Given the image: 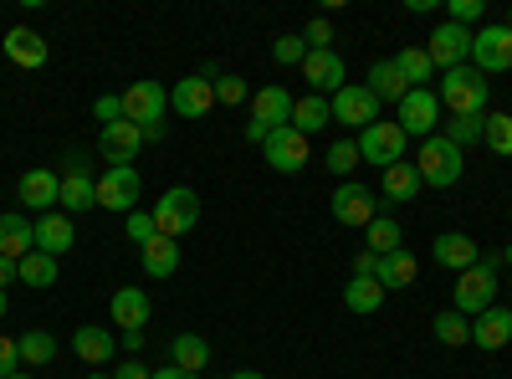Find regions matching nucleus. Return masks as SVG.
<instances>
[{"mask_svg": "<svg viewBox=\"0 0 512 379\" xmlns=\"http://www.w3.org/2000/svg\"><path fill=\"white\" fill-rule=\"evenodd\" d=\"M497 277H502V262H497V257H482L477 267H466V272L456 277V287H451V308H456L461 318L487 313V308L497 303Z\"/></svg>", "mask_w": 512, "mask_h": 379, "instance_id": "obj_1", "label": "nucleus"}, {"mask_svg": "<svg viewBox=\"0 0 512 379\" xmlns=\"http://www.w3.org/2000/svg\"><path fill=\"white\" fill-rule=\"evenodd\" d=\"M436 98H441V108H451V118H461V113H487L492 82H487L472 62H466V67L441 72V88H436Z\"/></svg>", "mask_w": 512, "mask_h": 379, "instance_id": "obj_2", "label": "nucleus"}, {"mask_svg": "<svg viewBox=\"0 0 512 379\" xmlns=\"http://www.w3.org/2000/svg\"><path fill=\"white\" fill-rule=\"evenodd\" d=\"M415 170H420V185H431V190H451V185H461L466 154H461L446 134H431V139H420V159H415Z\"/></svg>", "mask_w": 512, "mask_h": 379, "instance_id": "obj_3", "label": "nucleus"}, {"mask_svg": "<svg viewBox=\"0 0 512 379\" xmlns=\"http://www.w3.org/2000/svg\"><path fill=\"white\" fill-rule=\"evenodd\" d=\"M154 226H159V236H169V241H180L185 231H195V226H200V195H195L190 185L164 190L159 205H154Z\"/></svg>", "mask_w": 512, "mask_h": 379, "instance_id": "obj_4", "label": "nucleus"}, {"mask_svg": "<svg viewBox=\"0 0 512 379\" xmlns=\"http://www.w3.org/2000/svg\"><path fill=\"white\" fill-rule=\"evenodd\" d=\"M139 195H144V180L134 164H108L98 175V205L103 210H118V216H134L139 210Z\"/></svg>", "mask_w": 512, "mask_h": 379, "instance_id": "obj_5", "label": "nucleus"}, {"mask_svg": "<svg viewBox=\"0 0 512 379\" xmlns=\"http://www.w3.org/2000/svg\"><path fill=\"white\" fill-rule=\"evenodd\" d=\"M328 113H333V123H344V129H369V123H379V98L364 88V82H349V88H338L333 98H328Z\"/></svg>", "mask_w": 512, "mask_h": 379, "instance_id": "obj_6", "label": "nucleus"}, {"mask_svg": "<svg viewBox=\"0 0 512 379\" xmlns=\"http://www.w3.org/2000/svg\"><path fill=\"white\" fill-rule=\"evenodd\" d=\"M354 144H359V159L364 164H379V170H390V164L405 159V129H400V123H384V118L369 123Z\"/></svg>", "mask_w": 512, "mask_h": 379, "instance_id": "obj_7", "label": "nucleus"}, {"mask_svg": "<svg viewBox=\"0 0 512 379\" xmlns=\"http://www.w3.org/2000/svg\"><path fill=\"white\" fill-rule=\"evenodd\" d=\"M400 118V129H405V139L415 134V139H431L436 134V123H441V98L431 93V88H410L405 98H400V108H395Z\"/></svg>", "mask_w": 512, "mask_h": 379, "instance_id": "obj_8", "label": "nucleus"}, {"mask_svg": "<svg viewBox=\"0 0 512 379\" xmlns=\"http://www.w3.org/2000/svg\"><path fill=\"white\" fill-rule=\"evenodd\" d=\"M472 67H477L482 77L512 72V31H507V26H482V31H472Z\"/></svg>", "mask_w": 512, "mask_h": 379, "instance_id": "obj_9", "label": "nucleus"}, {"mask_svg": "<svg viewBox=\"0 0 512 379\" xmlns=\"http://www.w3.org/2000/svg\"><path fill=\"white\" fill-rule=\"evenodd\" d=\"M328 210H333V221H338V226H369V221L379 216V200H374V190H369V185L344 180V185L333 190Z\"/></svg>", "mask_w": 512, "mask_h": 379, "instance_id": "obj_10", "label": "nucleus"}, {"mask_svg": "<svg viewBox=\"0 0 512 379\" xmlns=\"http://www.w3.org/2000/svg\"><path fill=\"white\" fill-rule=\"evenodd\" d=\"M425 52H431V62H436L441 72L466 67V62H472V31H466V26H451V21H441V26L431 31V41H425Z\"/></svg>", "mask_w": 512, "mask_h": 379, "instance_id": "obj_11", "label": "nucleus"}, {"mask_svg": "<svg viewBox=\"0 0 512 379\" xmlns=\"http://www.w3.org/2000/svg\"><path fill=\"white\" fill-rule=\"evenodd\" d=\"M262 154H267V164L277 175H297L308 164V139L292 129V123H282V129H272L267 134V144H262Z\"/></svg>", "mask_w": 512, "mask_h": 379, "instance_id": "obj_12", "label": "nucleus"}, {"mask_svg": "<svg viewBox=\"0 0 512 379\" xmlns=\"http://www.w3.org/2000/svg\"><path fill=\"white\" fill-rule=\"evenodd\" d=\"M164 113H169V88L164 82H134V88L123 93V118L128 123H164Z\"/></svg>", "mask_w": 512, "mask_h": 379, "instance_id": "obj_13", "label": "nucleus"}, {"mask_svg": "<svg viewBox=\"0 0 512 379\" xmlns=\"http://www.w3.org/2000/svg\"><path fill=\"white\" fill-rule=\"evenodd\" d=\"M303 77H308V88H313L318 98H333L338 88H349V67H344V57H338L333 47H328V52H308Z\"/></svg>", "mask_w": 512, "mask_h": 379, "instance_id": "obj_14", "label": "nucleus"}, {"mask_svg": "<svg viewBox=\"0 0 512 379\" xmlns=\"http://www.w3.org/2000/svg\"><path fill=\"white\" fill-rule=\"evenodd\" d=\"M67 216H77V210H93L98 205V180H93V170L82 159H72L67 170H62V200H57Z\"/></svg>", "mask_w": 512, "mask_h": 379, "instance_id": "obj_15", "label": "nucleus"}, {"mask_svg": "<svg viewBox=\"0 0 512 379\" xmlns=\"http://www.w3.org/2000/svg\"><path fill=\"white\" fill-rule=\"evenodd\" d=\"M139 149H144V129L139 123H108V129L98 134V154L108 159V164H134L139 159Z\"/></svg>", "mask_w": 512, "mask_h": 379, "instance_id": "obj_16", "label": "nucleus"}, {"mask_svg": "<svg viewBox=\"0 0 512 379\" xmlns=\"http://www.w3.org/2000/svg\"><path fill=\"white\" fill-rule=\"evenodd\" d=\"M72 241H77V226H72L67 210H47V216H36V251H47V257L62 262L72 251Z\"/></svg>", "mask_w": 512, "mask_h": 379, "instance_id": "obj_17", "label": "nucleus"}, {"mask_svg": "<svg viewBox=\"0 0 512 379\" xmlns=\"http://www.w3.org/2000/svg\"><path fill=\"white\" fill-rule=\"evenodd\" d=\"M0 52H6L16 67H26V72L47 67V57H52V47H47V41H41L31 26H11V36H0Z\"/></svg>", "mask_w": 512, "mask_h": 379, "instance_id": "obj_18", "label": "nucleus"}, {"mask_svg": "<svg viewBox=\"0 0 512 379\" xmlns=\"http://www.w3.org/2000/svg\"><path fill=\"white\" fill-rule=\"evenodd\" d=\"M169 108H175L180 118H205L210 108H216V82H205V77H180L175 93H169Z\"/></svg>", "mask_w": 512, "mask_h": 379, "instance_id": "obj_19", "label": "nucleus"}, {"mask_svg": "<svg viewBox=\"0 0 512 379\" xmlns=\"http://www.w3.org/2000/svg\"><path fill=\"white\" fill-rule=\"evenodd\" d=\"M431 257H436L446 272H456V277H461L466 267H477V262H482V257H477V241L466 236V231H446V236H436V241H431Z\"/></svg>", "mask_w": 512, "mask_h": 379, "instance_id": "obj_20", "label": "nucleus"}, {"mask_svg": "<svg viewBox=\"0 0 512 379\" xmlns=\"http://www.w3.org/2000/svg\"><path fill=\"white\" fill-rule=\"evenodd\" d=\"M108 313H113V328L128 333V328H144V323H149L154 303H149V292H144V287H118V292H113V303H108Z\"/></svg>", "mask_w": 512, "mask_h": 379, "instance_id": "obj_21", "label": "nucleus"}, {"mask_svg": "<svg viewBox=\"0 0 512 379\" xmlns=\"http://www.w3.org/2000/svg\"><path fill=\"white\" fill-rule=\"evenodd\" d=\"M16 195H21V205H31V210L47 216V210L62 200V175L57 170H26L21 185H16Z\"/></svg>", "mask_w": 512, "mask_h": 379, "instance_id": "obj_22", "label": "nucleus"}, {"mask_svg": "<svg viewBox=\"0 0 512 379\" xmlns=\"http://www.w3.org/2000/svg\"><path fill=\"white\" fill-rule=\"evenodd\" d=\"M472 344L477 349H487V354H497L502 344H512V308H487V313H477L472 318Z\"/></svg>", "mask_w": 512, "mask_h": 379, "instance_id": "obj_23", "label": "nucleus"}, {"mask_svg": "<svg viewBox=\"0 0 512 379\" xmlns=\"http://www.w3.org/2000/svg\"><path fill=\"white\" fill-rule=\"evenodd\" d=\"M292 93L287 88H262V93H256L251 98V123H256V129H282V123H292Z\"/></svg>", "mask_w": 512, "mask_h": 379, "instance_id": "obj_24", "label": "nucleus"}, {"mask_svg": "<svg viewBox=\"0 0 512 379\" xmlns=\"http://www.w3.org/2000/svg\"><path fill=\"white\" fill-rule=\"evenodd\" d=\"M31 251H36V221H26L21 210H6V216H0V257L21 262Z\"/></svg>", "mask_w": 512, "mask_h": 379, "instance_id": "obj_25", "label": "nucleus"}, {"mask_svg": "<svg viewBox=\"0 0 512 379\" xmlns=\"http://www.w3.org/2000/svg\"><path fill=\"white\" fill-rule=\"evenodd\" d=\"M379 195L390 200V205H410L420 195V170L415 164H390V170H379Z\"/></svg>", "mask_w": 512, "mask_h": 379, "instance_id": "obj_26", "label": "nucleus"}, {"mask_svg": "<svg viewBox=\"0 0 512 379\" xmlns=\"http://www.w3.org/2000/svg\"><path fill=\"white\" fill-rule=\"evenodd\" d=\"M364 88L379 98V103H395L400 108V98L410 93V82L400 77V67H395V57H379L374 67H369V82H364Z\"/></svg>", "mask_w": 512, "mask_h": 379, "instance_id": "obj_27", "label": "nucleus"}, {"mask_svg": "<svg viewBox=\"0 0 512 379\" xmlns=\"http://www.w3.org/2000/svg\"><path fill=\"white\" fill-rule=\"evenodd\" d=\"M72 349H77L82 364H93V369H98V364H108V359L118 354V339H113L108 328H93V323H88V328H77V333H72Z\"/></svg>", "mask_w": 512, "mask_h": 379, "instance_id": "obj_28", "label": "nucleus"}, {"mask_svg": "<svg viewBox=\"0 0 512 379\" xmlns=\"http://www.w3.org/2000/svg\"><path fill=\"white\" fill-rule=\"evenodd\" d=\"M139 262H144V272H149L154 282H164V277L180 272V246L169 241V236H154L149 246H139Z\"/></svg>", "mask_w": 512, "mask_h": 379, "instance_id": "obj_29", "label": "nucleus"}, {"mask_svg": "<svg viewBox=\"0 0 512 379\" xmlns=\"http://www.w3.org/2000/svg\"><path fill=\"white\" fill-rule=\"evenodd\" d=\"M333 123V113H328V98H318V93H308V98H297L292 103V129L303 134V139H313V134H323Z\"/></svg>", "mask_w": 512, "mask_h": 379, "instance_id": "obj_30", "label": "nucleus"}, {"mask_svg": "<svg viewBox=\"0 0 512 379\" xmlns=\"http://www.w3.org/2000/svg\"><path fill=\"white\" fill-rule=\"evenodd\" d=\"M169 364L200 374V369L210 364V344L200 339V333H175V344H169Z\"/></svg>", "mask_w": 512, "mask_h": 379, "instance_id": "obj_31", "label": "nucleus"}, {"mask_svg": "<svg viewBox=\"0 0 512 379\" xmlns=\"http://www.w3.org/2000/svg\"><path fill=\"white\" fill-rule=\"evenodd\" d=\"M431 333H436V344L461 349V344H472V318H461L456 308H446V313L431 318Z\"/></svg>", "mask_w": 512, "mask_h": 379, "instance_id": "obj_32", "label": "nucleus"}, {"mask_svg": "<svg viewBox=\"0 0 512 379\" xmlns=\"http://www.w3.org/2000/svg\"><path fill=\"white\" fill-rule=\"evenodd\" d=\"M374 277H379L384 292H390V287H410L415 282V257L400 246V251H390V257H379V272Z\"/></svg>", "mask_w": 512, "mask_h": 379, "instance_id": "obj_33", "label": "nucleus"}, {"mask_svg": "<svg viewBox=\"0 0 512 379\" xmlns=\"http://www.w3.org/2000/svg\"><path fill=\"white\" fill-rule=\"evenodd\" d=\"M344 303H349V313H379V303H384V287H379V277H349V287H344Z\"/></svg>", "mask_w": 512, "mask_h": 379, "instance_id": "obj_34", "label": "nucleus"}, {"mask_svg": "<svg viewBox=\"0 0 512 379\" xmlns=\"http://www.w3.org/2000/svg\"><path fill=\"white\" fill-rule=\"evenodd\" d=\"M395 67H400V77L410 82V88H425V82H431V72H436V62H431V52H425V47L395 52Z\"/></svg>", "mask_w": 512, "mask_h": 379, "instance_id": "obj_35", "label": "nucleus"}, {"mask_svg": "<svg viewBox=\"0 0 512 379\" xmlns=\"http://www.w3.org/2000/svg\"><path fill=\"white\" fill-rule=\"evenodd\" d=\"M21 364H31V369H41V364H52L57 359V339L47 328H31V333H21Z\"/></svg>", "mask_w": 512, "mask_h": 379, "instance_id": "obj_36", "label": "nucleus"}, {"mask_svg": "<svg viewBox=\"0 0 512 379\" xmlns=\"http://www.w3.org/2000/svg\"><path fill=\"white\" fill-rule=\"evenodd\" d=\"M364 231H369V251H374V257H390V251H400V241H405L395 216H374Z\"/></svg>", "mask_w": 512, "mask_h": 379, "instance_id": "obj_37", "label": "nucleus"}, {"mask_svg": "<svg viewBox=\"0 0 512 379\" xmlns=\"http://www.w3.org/2000/svg\"><path fill=\"white\" fill-rule=\"evenodd\" d=\"M482 134H487V113H461V118H451L446 123V139L466 154L472 144H482Z\"/></svg>", "mask_w": 512, "mask_h": 379, "instance_id": "obj_38", "label": "nucleus"}, {"mask_svg": "<svg viewBox=\"0 0 512 379\" xmlns=\"http://www.w3.org/2000/svg\"><path fill=\"white\" fill-rule=\"evenodd\" d=\"M16 272H21L26 287H57V257H47V251H31V257H21Z\"/></svg>", "mask_w": 512, "mask_h": 379, "instance_id": "obj_39", "label": "nucleus"}, {"mask_svg": "<svg viewBox=\"0 0 512 379\" xmlns=\"http://www.w3.org/2000/svg\"><path fill=\"white\" fill-rule=\"evenodd\" d=\"M482 144H487L492 154H512V113H487V134H482Z\"/></svg>", "mask_w": 512, "mask_h": 379, "instance_id": "obj_40", "label": "nucleus"}, {"mask_svg": "<svg viewBox=\"0 0 512 379\" xmlns=\"http://www.w3.org/2000/svg\"><path fill=\"white\" fill-rule=\"evenodd\" d=\"M482 16H487V0H446V21H451V26L472 31Z\"/></svg>", "mask_w": 512, "mask_h": 379, "instance_id": "obj_41", "label": "nucleus"}, {"mask_svg": "<svg viewBox=\"0 0 512 379\" xmlns=\"http://www.w3.org/2000/svg\"><path fill=\"white\" fill-rule=\"evenodd\" d=\"M359 164H364V159H359V144H354V139H338V144L328 149V170H333V175H354Z\"/></svg>", "mask_w": 512, "mask_h": 379, "instance_id": "obj_42", "label": "nucleus"}, {"mask_svg": "<svg viewBox=\"0 0 512 379\" xmlns=\"http://www.w3.org/2000/svg\"><path fill=\"white\" fill-rule=\"evenodd\" d=\"M246 98H251L246 77H236V72H221V77H216V103H226V108H241Z\"/></svg>", "mask_w": 512, "mask_h": 379, "instance_id": "obj_43", "label": "nucleus"}, {"mask_svg": "<svg viewBox=\"0 0 512 379\" xmlns=\"http://www.w3.org/2000/svg\"><path fill=\"white\" fill-rule=\"evenodd\" d=\"M123 231H128V241H134V246H149V241L159 236L154 210H134V216H123Z\"/></svg>", "mask_w": 512, "mask_h": 379, "instance_id": "obj_44", "label": "nucleus"}, {"mask_svg": "<svg viewBox=\"0 0 512 379\" xmlns=\"http://www.w3.org/2000/svg\"><path fill=\"white\" fill-rule=\"evenodd\" d=\"M272 57H277L282 67H303V62H308L303 36H277V41H272Z\"/></svg>", "mask_w": 512, "mask_h": 379, "instance_id": "obj_45", "label": "nucleus"}, {"mask_svg": "<svg viewBox=\"0 0 512 379\" xmlns=\"http://www.w3.org/2000/svg\"><path fill=\"white\" fill-rule=\"evenodd\" d=\"M93 113H98L103 129H108V123H123V93H103V98L93 103Z\"/></svg>", "mask_w": 512, "mask_h": 379, "instance_id": "obj_46", "label": "nucleus"}, {"mask_svg": "<svg viewBox=\"0 0 512 379\" xmlns=\"http://www.w3.org/2000/svg\"><path fill=\"white\" fill-rule=\"evenodd\" d=\"M11 374H21V344L0 333V379H11Z\"/></svg>", "mask_w": 512, "mask_h": 379, "instance_id": "obj_47", "label": "nucleus"}, {"mask_svg": "<svg viewBox=\"0 0 512 379\" xmlns=\"http://www.w3.org/2000/svg\"><path fill=\"white\" fill-rule=\"evenodd\" d=\"M328 41H333V26L328 21H308L303 26V47L308 52H328Z\"/></svg>", "mask_w": 512, "mask_h": 379, "instance_id": "obj_48", "label": "nucleus"}, {"mask_svg": "<svg viewBox=\"0 0 512 379\" xmlns=\"http://www.w3.org/2000/svg\"><path fill=\"white\" fill-rule=\"evenodd\" d=\"M113 379H154V369H144L139 359H123V364L113 369Z\"/></svg>", "mask_w": 512, "mask_h": 379, "instance_id": "obj_49", "label": "nucleus"}, {"mask_svg": "<svg viewBox=\"0 0 512 379\" xmlns=\"http://www.w3.org/2000/svg\"><path fill=\"white\" fill-rule=\"evenodd\" d=\"M374 272H379V257H374V251L364 246L359 257H354V277H374Z\"/></svg>", "mask_w": 512, "mask_h": 379, "instance_id": "obj_50", "label": "nucleus"}, {"mask_svg": "<svg viewBox=\"0 0 512 379\" xmlns=\"http://www.w3.org/2000/svg\"><path fill=\"white\" fill-rule=\"evenodd\" d=\"M118 344L128 349V359H139V349H144V328H128V333H118Z\"/></svg>", "mask_w": 512, "mask_h": 379, "instance_id": "obj_51", "label": "nucleus"}, {"mask_svg": "<svg viewBox=\"0 0 512 379\" xmlns=\"http://www.w3.org/2000/svg\"><path fill=\"white\" fill-rule=\"evenodd\" d=\"M11 282H21V272H16L11 257H0V287H11Z\"/></svg>", "mask_w": 512, "mask_h": 379, "instance_id": "obj_52", "label": "nucleus"}, {"mask_svg": "<svg viewBox=\"0 0 512 379\" xmlns=\"http://www.w3.org/2000/svg\"><path fill=\"white\" fill-rule=\"evenodd\" d=\"M154 379H200V374H190V369H180V364H169V369H154Z\"/></svg>", "mask_w": 512, "mask_h": 379, "instance_id": "obj_53", "label": "nucleus"}, {"mask_svg": "<svg viewBox=\"0 0 512 379\" xmlns=\"http://www.w3.org/2000/svg\"><path fill=\"white\" fill-rule=\"evenodd\" d=\"M164 139V123H144V144H159Z\"/></svg>", "mask_w": 512, "mask_h": 379, "instance_id": "obj_54", "label": "nucleus"}, {"mask_svg": "<svg viewBox=\"0 0 512 379\" xmlns=\"http://www.w3.org/2000/svg\"><path fill=\"white\" fill-rule=\"evenodd\" d=\"M231 379H267V374H262V369H236Z\"/></svg>", "mask_w": 512, "mask_h": 379, "instance_id": "obj_55", "label": "nucleus"}, {"mask_svg": "<svg viewBox=\"0 0 512 379\" xmlns=\"http://www.w3.org/2000/svg\"><path fill=\"white\" fill-rule=\"evenodd\" d=\"M11 313V298H6V287H0V318H6Z\"/></svg>", "mask_w": 512, "mask_h": 379, "instance_id": "obj_56", "label": "nucleus"}, {"mask_svg": "<svg viewBox=\"0 0 512 379\" xmlns=\"http://www.w3.org/2000/svg\"><path fill=\"white\" fill-rule=\"evenodd\" d=\"M502 267H512V246H502V257H497Z\"/></svg>", "mask_w": 512, "mask_h": 379, "instance_id": "obj_57", "label": "nucleus"}, {"mask_svg": "<svg viewBox=\"0 0 512 379\" xmlns=\"http://www.w3.org/2000/svg\"><path fill=\"white\" fill-rule=\"evenodd\" d=\"M502 26H507V31H512V6H507V21H502Z\"/></svg>", "mask_w": 512, "mask_h": 379, "instance_id": "obj_58", "label": "nucleus"}, {"mask_svg": "<svg viewBox=\"0 0 512 379\" xmlns=\"http://www.w3.org/2000/svg\"><path fill=\"white\" fill-rule=\"evenodd\" d=\"M11 379H36V374H11Z\"/></svg>", "mask_w": 512, "mask_h": 379, "instance_id": "obj_59", "label": "nucleus"}, {"mask_svg": "<svg viewBox=\"0 0 512 379\" xmlns=\"http://www.w3.org/2000/svg\"><path fill=\"white\" fill-rule=\"evenodd\" d=\"M88 379H113V374H88Z\"/></svg>", "mask_w": 512, "mask_h": 379, "instance_id": "obj_60", "label": "nucleus"}]
</instances>
